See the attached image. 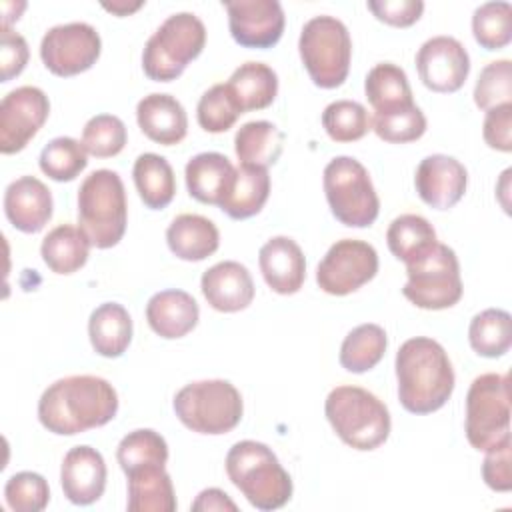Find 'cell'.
Wrapping results in <instances>:
<instances>
[{"label": "cell", "mask_w": 512, "mask_h": 512, "mask_svg": "<svg viewBox=\"0 0 512 512\" xmlns=\"http://www.w3.org/2000/svg\"><path fill=\"white\" fill-rule=\"evenodd\" d=\"M324 194L332 216L350 228L374 224L380 200L362 162L352 156H336L324 168Z\"/></svg>", "instance_id": "obj_9"}, {"label": "cell", "mask_w": 512, "mask_h": 512, "mask_svg": "<svg viewBox=\"0 0 512 512\" xmlns=\"http://www.w3.org/2000/svg\"><path fill=\"white\" fill-rule=\"evenodd\" d=\"M324 414L338 438L354 450H376L390 436L386 404L360 386H336L324 402Z\"/></svg>", "instance_id": "obj_4"}, {"label": "cell", "mask_w": 512, "mask_h": 512, "mask_svg": "<svg viewBox=\"0 0 512 512\" xmlns=\"http://www.w3.org/2000/svg\"><path fill=\"white\" fill-rule=\"evenodd\" d=\"M230 482L258 510H278L292 498V478L262 442L240 440L226 454Z\"/></svg>", "instance_id": "obj_3"}, {"label": "cell", "mask_w": 512, "mask_h": 512, "mask_svg": "<svg viewBox=\"0 0 512 512\" xmlns=\"http://www.w3.org/2000/svg\"><path fill=\"white\" fill-rule=\"evenodd\" d=\"M184 178L194 200L220 206L234 184L236 168L220 152H200L188 160Z\"/></svg>", "instance_id": "obj_24"}, {"label": "cell", "mask_w": 512, "mask_h": 512, "mask_svg": "<svg viewBox=\"0 0 512 512\" xmlns=\"http://www.w3.org/2000/svg\"><path fill=\"white\" fill-rule=\"evenodd\" d=\"M378 272V252L372 244L356 238L336 240L316 268L320 290L346 296L368 284Z\"/></svg>", "instance_id": "obj_12"}, {"label": "cell", "mask_w": 512, "mask_h": 512, "mask_svg": "<svg viewBox=\"0 0 512 512\" xmlns=\"http://www.w3.org/2000/svg\"><path fill=\"white\" fill-rule=\"evenodd\" d=\"M414 186L424 204L436 210H448L464 196L468 172L460 160L446 154H432L420 160Z\"/></svg>", "instance_id": "obj_17"}, {"label": "cell", "mask_w": 512, "mask_h": 512, "mask_svg": "<svg viewBox=\"0 0 512 512\" xmlns=\"http://www.w3.org/2000/svg\"><path fill=\"white\" fill-rule=\"evenodd\" d=\"M166 242L170 252L186 262H200L212 256L220 246V232L216 224L200 214L176 216L168 230Z\"/></svg>", "instance_id": "obj_25"}, {"label": "cell", "mask_w": 512, "mask_h": 512, "mask_svg": "<svg viewBox=\"0 0 512 512\" xmlns=\"http://www.w3.org/2000/svg\"><path fill=\"white\" fill-rule=\"evenodd\" d=\"M474 102L488 112L502 104H512V62L508 58L488 62L476 80Z\"/></svg>", "instance_id": "obj_44"}, {"label": "cell", "mask_w": 512, "mask_h": 512, "mask_svg": "<svg viewBox=\"0 0 512 512\" xmlns=\"http://www.w3.org/2000/svg\"><path fill=\"white\" fill-rule=\"evenodd\" d=\"M482 478L488 488L496 492L512 490V442L510 438L486 450L482 462Z\"/></svg>", "instance_id": "obj_46"}, {"label": "cell", "mask_w": 512, "mask_h": 512, "mask_svg": "<svg viewBox=\"0 0 512 512\" xmlns=\"http://www.w3.org/2000/svg\"><path fill=\"white\" fill-rule=\"evenodd\" d=\"M206 302L218 312L246 310L254 300V280L248 268L236 260H224L210 266L200 280Z\"/></svg>", "instance_id": "obj_20"}, {"label": "cell", "mask_w": 512, "mask_h": 512, "mask_svg": "<svg viewBox=\"0 0 512 512\" xmlns=\"http://www.w3.org/2000/svg\"><path fill=\"white\" fill-rule=\"evenodd\" d=\"M204 44V22L192 12H176L148 38L142 52L144 74L154 82L176 80L200 56Z\"/></svg>", "instance_id": "obj_6"}, {"label": "cell", "mask_w": 512, "mask_h": 512, "mask_svg": "<svg viewBox=\"0 0 512 512\" xmlns=\"http://www.w3.org/2000/svg\"><path fill=\"white\" fill-rule=\"evenodd\" d=\"M50 114V100L38 86H18L0 102V152L16 154L28 146Z\"/></svg>", "instance_id": "obj_14"}, {"label": "cell", "mask_w": 512, "mask_h": 512, "mask_svg": "<svg viewBox=\"0 0 512 512\" xmlns=\"http://www.w3.org/2000/svg\"><path fill=\"white\" fill-rule=\"evenodd\" d=\"M52 192L36 176H20L6 186L4 212L8 222L24 232H40L52 218Z\"/></svg>", "instance_id": "obj_19"}, {"label": "cell", "mask_w": 512, "mask_h": 512, "mask_svg": "<svg viewBox=\"0 0 512 512\" xmlns=\"http://www.w3.org/2000/svg\"><path fill=\"white\" fill-rule=\"evenodd\" d=\"M146 320L160 338L176 340L196 328L200 308L188 292L168 288L150 296L146 304Z\"/></svg>", "instance_id": "obj_23"}, {"label": "cell", "mask_w": 512, "mask_h": 512, "mask_svg": "<svg viewBox=\"0 0 512 512\" xmlns=\"http://www.w3.org/2000/svg\"><path fill=\"white\" fill-rule=\"evenodd\" d=\"M264 282L276 294H296L306 280V260L302 248L288 236L270 238L258 252Z\"/></svg>", "instance_id": "obj_21"}, {"label": "cell", "mask_w": 512, "mask_h": 512, "mask_svg": "<svg viewBox=\"0 0 512 512\" xmlns=\"http://www.w3.org/2000/svg\"><path fill=\"white\" fill-rule=\"evenodd\" d=\"M128 476L130 512H174L176 496L170 474L164 466H144Z\"/></svg>", "instance_id": "obj_27"}, {"label": "cell", "mask_w": 512, "mask_h": 512, "mask_svg": "<svg viewBox=\"0 0 512 512\" xmlns=\"http://www.w3.org/2000/svg\"><path fill=\"white\" fill-rule=\"evenodd\" d=\"M118 412L114 386L92 374L52 382L38 400L40 424L58 436H74L108 424Z\"/></svg>", "instance_id": "obj_1"}, {"label": "cell", "mask_w": 512, "mask_h": 512, "mask_svg": "<svg viewBox=\"0 0 512 512\" xmlns=\"http://www.w3.org/2000/svg\"><path fill=\"white\" fill-rule=\"evenodd\" d=\"M104 10L116 14V16H128L130 12H136L138 8L144 6V2H134V4H128V2H112V4H102Z\"/></svg>", "instance_id": "obj_51"}, {"label": "cell", "mask_w": 512, "mask_h": 512, "mask_svg": "<svg viewBox=\"0 0 512 512\" xmlns=\"http://www.w3.org/2000/svg\"><path fill=\"white\" fill-rule=\"evenodd\" d=\"M416 70L428 90L450 94L464 86L470 74V56L460 40L432 36L416 52Z\"/></svg>", "instance_id": "obj_15"}, {"label": "cell", "mask_w": 512, "mask_h": 512, "mask_svg": "<svg viewBox=\"0 0 512 512\" xmlns=\"http://www.w3.org/2000/svg\"><path fill=\"white\" fill-rule=\"evenodd\" d=\"M298 52L310 80L318 88H338L350 72L352 38L342 20L320 14L310 18L300 32Z\"/></svg>", "instance_id": "obj_7"}, {"label": "cell", "mask_w": 512, "mask_h": 512, "mask_svg": "<svg viewBox=\"0 0 512 512\" xmlns=\"http://www.w3.org/2000/svg\"><path fill=\"white\" fill-rule=\"evenodd\" d=\"M242 108L236 102L232 90L228 88V84H214L212 88H208L196 106V118L202 130L210 132V134H220L230 130L236 120L240 118Z\"/></svg>", "instance_id": "obj_41"}, {"label": "cell", "mask_w": 512, "mask_h": 512, "mask_svg": "<svg viewBox=\"0 0 512 512\" xmlns=\"http://www.w3.org/2000/svg\"><path fill=\"white\" fill-rule=\"evenodd\" d=\"M128 222L124 182L118 172L100 168L84 178L78 188V228L92 246H116Z\"/></svg>", "instance_id": "obj_5"}, {"label": "cell", "mask_w": 512, "mask_h": 512, "mask_svg": "<svg viewBox=\"0 0 512 512\" xmlns=\"http://www.w3.org/2000/svg\"><path fill=\"white\" fill-rule=\"evenodd\" d=\"M140 130L156 144L174 146L186 138L188 116L180 100L170 94L152 92L136 106Z\"/></svg>", "instance_id": "obj_22"}, {"label": "cell", "mask_w": 512, "mask_h": 512, "mask_svg": "<svg viewBox=\"0 0 512 512\" xmlns=\"http://www.w3.org/2000/svg\"><path fill=\"white\" fill-rule=\"evenodd\" d=\"M406 276L402 294L422 310H446L462 298L458 256L442 242L424 260L406 266Z\"/></svg>", "instance_id": "obj_11"}, {"label": "cell", "mask_w": 512, "mask_h": 512, "mask_svg": "<svg viewBox=\"0 0 512 512\" xmlns=\"http://www.w3.org/2000/svg\"><path fill=\"white\" fill-rule=\"evenodd\" d=\"M388 336L378 324H360L352 328L340 346V366L352 374L372 370L386 354Z\"/></svg>", "instance_id": "obj_35"}, {"label": "cell", "mask_w": 512, "mask_h": 512, "mask_svg": "<svg viewBox=\"0 0 512 512\" xmlns=\"http://www.w3.org/2000/svg\"><path fill=\"white\" fill-rule=\"evenodd\" d=\"M398 400L412 414L440 410L454 390L452 362L436 340L414 336L396 352Z\"/></svg>", "instance_id": "obj_2"}, {"label": "cell", "mask_w": 512, "mask_h": 512, "mask_svg": "<svg viewBox=\"0 0 512 512\" xmlns=\"http://www.w3.org/2000/svg\"><path fill=\"white\" fill-rule=\"evenodd\" d=\"M232 38L244 48H272L284 32V10L278 0L224 2Z\"/></svg>", "instance_id": "obj_16"}, {"label": "cell", "mask_w": 512, "mask_h": 512, "mask_svg": "<svg viewBox=\"0 0 512 512\" xmlns=\"http://www.w3.org/2000/svg\"><path fill=\"white\" fill-rule=\"evenodd\" d=\"M464 430L470 446L480 452H486L510 438L508 374L486 372L472 380L466 394Z\"/></svg>", "instance_id": "obj_10"}, {"label": "cell", "mask_w": 512, "mask_h": 512, "mask_svg": "<svg viewBox=\"0 0 512 512\" xmlns=\"http://www.w3.org/2000/svg\"><path fill=\"white\" fill-rule=\"evenodd\" d=\"M284 148V134L268 120H252L238 128L234 152L240 164L268 168L278 162Z\"/></svg>", "instance_id": "obj_34"}, {"label": "cell", "mask_w": 512, "mask_h": 512, "mask_svg": "<svg viewBox=\"0 0 512 512\" xmlns=\"http://www.w3.org/2000/svg\"><path fill=\"white\" fill-rule=\"evenodd\" d=\"M268 196H270L268 168L240 164L236 168L234 184L218 208L224 214H228L232 220H246L256 216L264 208Z\"/></svg>", "instance_id": "obj_29"}, {"label": "cell", "mask_w": 512, "mask_h": 512, "mask_svg": "<svg viewBox=\"0 0 512 512\" xmlns=\"http://www.w3.org/2000/svg\"><path fill=\"white\" fill-rule=\"evenodd\" d=\"M4 498L14 512H40L50 502V488L44 476L24 470L6 480Z\"/></svg>", "instance_id": "obj_45"}, {"label": "cell", "mask_w": 512, "mask_h": 512, "mask_svg": "<svg viewBox=\"0 0 512 512\" xmlns=\"http://www.w3.org/2000/svg\"><path fill=\"white\" fill-rule=\"evenodd\" d=\"M116 458L124 474H130L144 466H166L168 462V444L162 434L150 428H138L128 432L118 448Z\"/></svg>", "instance_id": "obj_37"}, {"label": "cell", "mask_w": 512, "mask_h": 512, "mask_svg": "<svg viewBox=\"0 0 512 512\" xmlns=\"http://www.w3.org/2000/svg\"><path fill=\"white\" fill-rule=\"evenodd\" d=\"M472 350L484 358H500L512 346V318L502 308L478 312L468 326Z\"/></svg>", "instance_id": "obj_36"}, {"label": "cell", "mask_w": 512, "mask_h": 512, "mask_svg": "<svg viewBox=\"0 0 512 512\" xmlns=\"http://www.w3.org/2000/svg\"><path fill=\"white\" fill-rule=\"evenodd\" d=\"M172 406L188 430L210 436L234 430L244 414L238 388L220 378L186 384L176 392Z\"/></svg>", "instance_id": "obj_8"}, {"label": "cell", "mask_w": 512, "mask_h": 512, "mask_svg": "<svg viewBox=\"0 0 512 512\" xmlns=\"http://www.w3.org/2000/svg\"><path fill=\"white\" fill-rule=\"evenodd\" d=\"M368 10L384 24L408 28L420 20L424 12L422 0H370Z\"/></svg>", "instance_id": "obj_47"}, {"label": "cell", "mask_w": 512, "mask_h": 512, "mask_svg": "<svg viewBox=\"0 0 512 512\" xmlns=\"http://www.w3.org/2000/svg\"><path fill=\"white\" fill-rule=\"evenodd\" d=\"M482 136L484 142L498 152L512 150V104H502L486 112Z\"/></svg>", "instance_id": "obj_49"}, {"label": "cell", "mask_w": 512, "mask_h": 512, "mask_svg": "<svg viewBox=\"0 0 512 512\" xmlns=\"http://www.w3.org/2000/svg\"><path fill=\"white\" fill-rule=\"evenodd\" d=\"M386 244L390 252L412 266L424 260L438 244L434 226L420 214H400L386 230Z\"/></svg>", "instance_id": "obj_28"}, {"label": "cell", "mask_w": 512, "mask_h": 512, "mask_svg": "<svg viewBox=\"0 0 512 512\" xmlns=\"http://www.w3.org/2000/svg\"><path fill=\"white\" fill-rule=\"evenodd\" d=\"M102 40L94 26L68 22L52 26L40 42V58L56 76H76L92 68L100 56Z\"/></svg>", "instance_id": "obj_13"}, {"label": "cell", "mask_w": 512, "mask_h": 512, "mask_svg": "<svg viewBox=\"0 0 512 512\" xmlns=\"http://www.w3.org/2000/svg\"><path fill=\"white\" fill-rule=\"evenodd\" d=\"M474 40L484 50H500L512 40V6L508 2H484L472 16Z\"/></svg>", "instance_id": "obj_40"}, {"label": "cell", "mask_w": 512, "mask_h": 512, "mask_svg": "<svg viewBox=\"0 0 512 512\" xmlns=\"http://www.w3.org/2000/svg\"><path fill=\"white\" fill-rule=\"evenodd\" d=\"M372 130L380 140L390 144L414 142L426 132V116L416 104H412L400 110L374 114Z\"/></svg>", "instance_id": "obj_43"}, {"label": "cell", "mask_w": 512, "mask_h": 512, "mask_svg": "<svg viewBox=\"0 0 512 512\" xmlns=\"http://www.w3.org/2000/svg\"><path fill=\"white\" fill-rule=\"evenodd\" d=\"M38 164L48 178L56 182H70L88 166V152L78 140L58 136L42 148Z\"/></svg>", "instance_id": "obj_38"}, {"label": "cell", "mask_w": 512, "mask_h": 512, "mask_svg": "<svg viewBox=\"0 0 512 512\" xmlns=\"http://www.w3.org/2000/svg\"><path fill=\"white\" fill-rule=\"evenodd\" d=\"M194 512H212V510H230L236 512V502L220 488H206L202 490L196 500L192 502Z\"/></svg>", "instance_id": "obj_50"}, {"label": "cell", "mask_w": 512, "mask_h": 512, "mask_svg": "<svg viewBox=\"0 0 512 512\" xmlns=\"http://www.w3.org/2000/svg\"><path fill=\"white\" fill-rule=\"evenodd\" d=\"M322 126L334 142H356L372 130V118L360 102L336 100L324 108Z\"/></svg>", "instance_id": "obj_39"}, {"label": "cell", "mask_w": 512, "mask_h": 512, "mask_svg": "<svg viewBox=\"0 0 512 512\" xmlns=\"http://www.w3.org/2000/svg\"><path fill=\"white\" fill-rule=\"evenodd\" d=\"M90 246V240L80 228L72 224H60L44 236L40 254L44 264L54 274L66 276L78 272L88 262Z\"/></svg>", "instance_id": "obj_30"}, {"label": "cell", "mask_w": 512, "mask_h": 512, "mask_svg": "<svg viewBox=\"0 0 512 512\" xmlns=\"http://www.w3.org/2000/svg\"><path fill=\"white\" fill-rule=\"evenodd\" d=\"M28 44L24 36L10 30V26H2V40H0V80L10 82L18 76L28 64Z\"/></svg>", "instance_id": "obj_48"}, {"label": "cell", "mask_w": 512, "mask_h": 512, "mask_svg": "<svg viewBox=\"0 0 512 512\" xmlns=\"http://www.w3.org/2000/svg\"><path fill=\"white\" fill-rule=\"evenodd\" d=\"M128 132L124 122L114 114L92 116L82 130V144L96 158H112L126 146Z\"/></svg>", "instance_id": "obj_42"}, {"label": "cell", "mask_w": 512, "mask_h": 512, "mask_svg": "<svg viewBox=\"0 0 512 512\" xmlns=\"http://www.w3.org/2000/svg\"><path fill=\"white\" fill-rule=\"evenodd\" d=\"M140 200L150 210L166 208L176 194V178L170 162L154 152H144L132 168Z\"/></svg>", "instance_id": "obj_32"}, {"label": "cell", "mask_w": 512, "mask_h": 512, "mask_svg": "<svg viewBox=\"0 0 512 512\" xmlns=\"http://www.w3.org/2000/svg\"><path fill=\"white\" fill-rule=\"evenodd\" d=\"M64 496L78 506L94 504L106 488L104 456L92 446H74L66 452L60 468Z\"/></svg>", "instance_id": "obj_18"}, {"label": "cell", "mask_w": 512, "mask_h": 512, "mask_svg": "<svg viewBox=\"0 0 512 512\" xmlns=\"http://www.w3.org/2000/svg\"><path fill=\"white\" fill-rule=\"evenodd\" d=\"M364 92L374 114L412 106V88L406 72L394 62H380L366 74Z\"/></svg>", "instance_id": "obj_31"}, {"label": "cell", "mask_w": 512, "mask_h": 512, "mask_svg": "<svg viewBox=\"0 0 512 512\" xmlns=\"http://www.w3.org/2000/svg\"><path fill=\"white\" fill-rule=\"evenodd\" d=\"M88 336L96 354L118 358L132 340V318L118 302H104L92 310L88 320Z\"/></svg>", "instance_id": "obj_26"}, {"label": "cell", "mask_w": 512, "mask_h": 512, "mask_svg": "<svg viewBox=\"0 0 512 512\" xmlns=\"http://www.w3.org/2000/svg\"><path fill=\"white\" fill-rule=\"evenodd\" d=\"M228 88L232 90L242 112L268 108L278 94V76L264 62H244L228 78Z\"/></svg>", "instance_id": "obj_33"}]
</instances>
